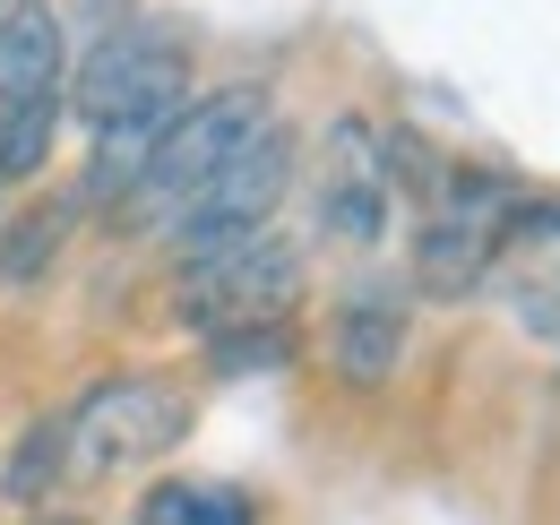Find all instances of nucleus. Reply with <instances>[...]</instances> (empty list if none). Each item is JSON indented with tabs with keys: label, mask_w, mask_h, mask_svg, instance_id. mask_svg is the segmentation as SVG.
I'll return each mask as SVG.
<instances>
[{
	"label": "nucleus",
	"mask_w": 560,
	"mask_h": 525,
	"mask_svg": "<svg viewBox=\"0 0 560 525\" xmlns=\"http://www.w3.org/2000/svg\"><path fill=\"white\" fill-rule=\"evenodd\" d=\"M190 104V52L155 26H113L104 44H86V61L70 69V113L78 130L95 138L86 155V207H113L139 173L147 138L164 130L173 113Z\"/></svg>",
	"instance_id": "nucleus-1"
},
{
	"label": "nucleus",
	"mask_w": 560,
	"mask_h": 525,
	"mask_svg": "<svg viewBox=\"0 0 560 525\" xmlns=\"http://www.w3.org/2000/svg\"><path fill=\"white\" fill-rule=\"evenodd\" d=\"M70 113V35L44 0H0V182H35Z\"/></svg>",
	"instance_id": "nucleus-4"
},
{
	"label": "nucleus",
	"mask_w": 560,
	"mask_h": 525,
	"mask_svg": "<svg viewBox=\"0 0 560 525\" xmlns=\"http://www.w3.org/2000/svg\"><path fill=\"white\" fill-rule=\"evenodd\" d=\"M52 422H61V482H104L121 465L164 457L190 431V396L155 371H121V380H95L78 405H61Z\"/></svg>",
	"instance_id": "nucleus-5"
},
{
	"label": "nucleus",
	"mask_w": 560,
	"mask_h": 525,
	"mask_svg": "<svg viewBox=\"0 0 560 525\" xmlns=\"http://www.w3.org/2000/svg\"><path fill=\"white\" fill-rule=\"evenodd\" d=\"M259 121H277V104H268V86H215V95H190L164 130L147 138L139 173H130V190L113 198L121 207V224H139V233H164L190 198H199V182H208L215 164L242 147V138L259 130Z\"/></svg>",
	"instance_id": "nucleus-3"
},
{
	"label": "nucleus",
	"mask_w": 560,
	"mask_h": 525,
	"mask_svg": "<svg viewBox=\"0 0 560 525\" xmlns=\"http://www.w3.org/2000/svg\"><path fill=\"white\" fill-rule=\"evenodd\" d=\"M293 173H302V147L284 121H259V130L242 138L224 164H215L199 198L164 224L173 233V250H208V242H233V233H259V224H277V207L293 198Z\"/></svg>",
	"instance_id": "nucleus-8"
},
{
	"label": "nucleus",
	"mask_w": 560,
	"mask_h": 525,
	"mask_svg": "<svg viewBox=\"0 0 560 525\" xmlns=\"http://www.w3.org/2000/svg\"><path fill=\"white\" fill-rule=\"evenodd\" d=\"M415 293L431 302H466L483 293L491 250H500V224L517 207V182L500 173H475V164H440L415 198Z\"/></svg>",
	"instance_id": "nucleus-6"
},
{
	"label": "nucleus",
	"mask_w": 560,
	"mask_h": 525,
	"mask_svg": "<svg viewBox=\"0 0 560 525\" xmlns=\"http://www.w3.org/2000/svg\"><path fill=\"white\" fill-rule=\"evenodd\" d=\"M52 491H61V422L44 413V422L9 448V465H0V500L35 509V500H52Z\"/></svg>",
	"instance_id": "nucleus-12"
},
{
	"label": "nucleus",
	"mask_w": 560,
	"mask_h": 525,
	"mask_svg": "<svg viewBox=\"0 0 560 525\" xmlns=\"http://www.w3.org/2000/svg\"><path fill=\"white\" fill-rule=\"evenodd\" d=\"M44 525H78V517H44Z\"/></svg>",
	"instance_id": "nucleus-14"
},
{
	"label": "nucleus",
	"mask_w": 560,
	"mask_h": 525,
	"mask_svg": "<svg viewBox=\"0 0 560 525\" xmlns=\"http://www.w3.org/2000/svg\"><path fill=\"white\" fill-rule=\"evenodd\" d=\"M61 233H70V207H35V215H18V224L0 233V276H9V284L44 276L52 250H61Z\"/></svg>",
	"instance_id": "nucleus-13"
},
{
	"label": "nucleus",
	"mask_w": 560,
	"mask_h": 525,
	"mask_svg": "<svg viewBox=\"0 0 560 525\" xmlns=\"http://www.w3.org/2000/svg\"><path fill=\"white\" fill-rule=\"evenodd\" d=\"M397 130H380L371 113H337L328 138H319V182H311V215L328 242L346 250H380L388 215H397Z\"/></svg>",
	"instance_id": "nucleus-7"
},
{
	"label": "nucleus",
	"mask_w": 560,
	"mask_h": 525,
	"mask_svg": "<svg viewBox=\"0 0 560 525\" xmlns=\"http://www.w3.org/2000/svg\"><path fill=\"white\" fill-rule=\"evenodd\" d=\"M483 284L509 293V311H517L526 336H560V198H526L517 190Z\"/></svg>",
	"instance_id": "nucleus-9"
},
{
	"label": "nucleus",
	"mask_w": 560,
	"mask_h": 525,
	"mask_svg": "<svg viewBox=\"0 0 560 525\" xmlns=\"http://www.w3.org/2000/svg\"><path fill=\"white\" fill-rule=\"evenodd\" d=\"M130 525H259V500L215 474H155Z\"/></svg>",
	"instance_id": "nucleus-11"
},
{
	"label": "nucleus",
	"mask_w": 560,
	"mask_h": 525,
	"mask_svg": "<svg viewBox=\"0 0 560 525\" xmlns=\"http://www.w3.org/2000/svg\"><path fill=\"white\" fill-rule=\"evenodd\" d=\"M406 336H415V311L397 284H353L337 302V328H328V362L346 388H388L406 362Z\"/></svg>",
	"instance_id": "nucleus-10"
},
{
	"label": "nucleus",
	"mask_w": 560,
	"mask_h": 525,
	"mask_svg": "<svg viewBox=\"0 0 560 525\" xmlns=\"http://www.w3.org/2000/svg\"><path fill=\"white\" fill-rule=\"evenodd\" d=\"M302 284H311L302 250L284 242L277 224H259V233H233V242H208V250H182V267H173V319L190 336L268 328V319L302 311Z\"/></svg>",
	"instance_id": "nucleus-2"
}]
</instances>
